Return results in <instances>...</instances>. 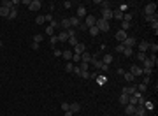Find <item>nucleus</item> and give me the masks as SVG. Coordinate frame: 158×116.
I'll list each match as a JSON object with an SVG mask.
<instances>
[{"label":"nucleus","instance_id":"nucleus-60","mask_svg":"<svg viewBox=\"0 0 158 116\" xmlns=\"http://www.w3.org/2000/svg\"><path fill=\"white\" fill-rule=\"evenodd\" d=\"M125 116H127V114H125Z\"/></svg>","mask_w":158,"mask_h":116},{"label":"nucleus","instance_id":"nucleus-52","mask_svg":"<svg viewBox=\"0 0 158 116\" xmlns=\"http://www.w3.org/2000/svg\"><path fill=\"white\" fill-rule=\"evenodd\" d=\"M39 46H41V44H37V42H32V49H39Z\"/></svg>","mask_w":158,"mask_h":116},{"label":"nucleus","instance_id":"nucleus-26","mask_svg":"<svg viewBox=\"0 0 158 116\" xmlns=\"http://www.w3.org/2000/svg\"><path fill=\"white\" fill-rule=\"evenodd\" d=\"M112 62V55H105L104 58H102V64H105V65H109Z\"/></svg>","mask_w":158,"mask_h":116},{"label":"nucleus","instance_id":"nucleus-29","mask_svg":"<svg viewBox=\"0 0 158 116\" xmlns=\"http://www.w3.org/2000/svg\"><path fill=\"white\" fill-rule=\"evenodd\" d=\"M34 42L41 44V42H42V34H35V35H34Z\"/></svg>","mask_w":158,"mask_h":116},{"label":"nucleus","instance_id":"nucleus-49","mask_svg":"<svg viewBox=\"0 0 158 116\" xmlns=\"http://www.w3.org/2000/svg\"><path fill=\"white\" fill-rule=\"evenodd\" d=\"M58 42V37L56 35H51V44H56Z\"/></svg>","mask_w":158,"mask_h":116},{"label":"nucleus","instance_id":"nucleus-48","mask_svg":"<svg viewBox=\"0 0 158 116\" xmlns=\"http://www.w3.org/2000/svg\"><path fill=\"white\" fill-rule=\"evenodd\" d=\"M79 76H81V77H84V79H88V77H90V72L86 70V72H81Z\"/></svg>","mask_w":158,"mask_h":116},{"label":"nucleus","instance_id":"nucleus-39","mask_svg":"<svg viewBox=\"0 0 158 116\" xmlns=\"http://www.w3.org/2000/svg\"><path fill=\"white\" fill-rule=\"evenodd\" d=\"M155 19H158V18H156V14H153V16H146V21H149V23H153Z\"/></svg>","mask_w":158,"mask_h":116},{"label":"nucleus","instance_id":"nucleus-15","mask_svg":"<svg viewBox=\"0 0 158 116\" xmlns=\"http://www.w3.org/2000/svg\"><path fill=\"white\" fill-rule=\"evenodd\" d=\"M79 111H81L79 102H70V113H79Z\"/></svg>","mask_w":158,"mask_h":116},{"label":"nucleus","instance_id":"nucleus-30","mask_svg":"<svg viewBox=\"0 0 158 116\" xmlns=\"http://www.w3.org/2000/svg\"><path fill=\"white\" fill-rule=\"evenodd\" d=\"M16 16H18V9H11L9 11V19H14Z\"/></svg>","mask_w":158,"mask_h":116},{"label":"nucleus","instance_id":"nucleus-31","mask_svg":"<svg viewBox=\"0 0 158 116\" xmlns=\"http://www.w3.org/2000/svg\"><path fill=\"white\" fill-rule=\"evenodd\" d=\"M77 42H79L77 41V37H69V44L70 46H77Z\"/></svg>","mask_w":158,"mask_h":116},{"label":"nucleus","instance_id":"nucleus-54","mask_svg":"<svg viewBox=\"0 0 158 116\" xmlns=\"http://www.w3.org/2000/svg\"><path fill=\"white\" fill-rule=\"evenodd\" d=\"M55 56H62V51L60 49H55Z\"/></svg>","mask_w":158,"mask_h":116},{"label":"nucleus","instance_id":"nucleus-43","mask_svg":"<svg viewBox=\"0 0 158 116\" xmlns=\"http://www.w3.org/2000/svg\"><path fill=\"white\" fill-rule=\"evenodd\" d=\"M151 27H153V30H155V32H158V19H155V21H153Z\"/></svg>","mask_w":158,"mask_h":116},{"label":"nucleus","instance_id":"nucleus-21","mask_svg":"<svg viewBox=\"0 0 158 116\" xmlns=\"http://www.w3.org/2000/svg\"><path fill=\"white\" fill-rule=\"evenodd\" d=\"M128 97H130V95H125V93H121V95H119V104L127 106V104H128Z\"/></svg>","mask_w":158,"mask_h":116},{"label":"nucleus","instance_id":"nucleus-8","mask_svg":"<svg viewBox=\"0 0 158 116\" xmlns=\"http://www.w3.org/2000/svg\"><path fill=\"white\" fill-rule=\"evenodd\" d=\"M142 65H144L142 69H153V67L156 65V60H149V58H146V60L142 62Z\"/></svg>","mask_w":158,"mask_h":116},{"label":"nucleus","instance_id":"nucleus-6","mask_svg":"<svg viewBox=\"0 0 158 116\" xmlns=\"http://www.w3.org/2000/svg\"><path fill=\"white\" fill-rule=\"evenodd\" d=\"M102 19H105V21H109V19H111L112 18V9L111 7H109V9H102Z\"/></svg>","mask_w":158,"mask_h":116},{"label":"nucleus","instance_id":"nucleus-38","mask_svg":"<svg viewBox=\"0 0 158 116\" xmlns=\"http://www.w3.org/2000/svg\"><path fill=\"white\" fill-rule=\"evenodd\" d=\"M127 9H128V4H121V6H119V9H118V11H121L123 14H125V11H127Z\"/></svg>","mask_w":158,"mask_h":116},{"label":"nucleus","instance_id":"nucleus-40","mask_svg":"<svg viewBox=\"0 0 158 116\" xmlns=\"http://www.w3.org/2000/svg\"><path fill=\"white\" fill-rule=\"evenodd\" d=\"M88 65H90V64H84V62H81V65H79V67H81L83 72H86V70H88Z\"/></svg>","mask_w":158,"mask_h":116},{"label":"nucleus","instance_id":"nucleus-41","mask_svg":"<svg viewBox=\"0 0 158 116\" xmlns=\"http://www.w3.org/2000/svg\"><path fill=\"white\" fill-rule=\"evenodd\" d=\"M62 109L63 111H70V104L69 102H63V104H62Z\"/></svg>","mask_w":158,"mask_h":116},{"label":"nucleus","instance_id":"nucleus-5","mask_svg":"<svg viewBox=\"0 0 158 116\" xmlns=\"http://www.w3.org/2000/svg\"><path fill=\"white\" fill-rule=\"evenodd\" d=\"M135 42H137V39L130 35V37H127V39H125V42H121V44L125 48H132V46H135Z\"/></svg>","mask_w":158,"mask_h":116},{"label":"nucleus","instance_id":"nucleus-20","mask_svg":"<svg viewBox=\"0 0 158 116\" xmlns=\"http://www.w3.org/2000/svg\"><path fill=\"white\" fill-rule=\"evenodd\" d=\"M88 32H90V35H91V37H97V35L100 34V30L97 28V27H90V28H88Z\"/></svg>","mask_w":158,"mask_h":116},{"label":"nucleus","instance_id":"nucleus-7","mask_svg":"<svg viewBox=\"0 0 158 116\" xmlns=\"http://www.w3.org/2000/svg\"><path fill=\"white\" fill-rule=\"evenodd\" d=\"M95 23H97V18L95 16H86V19H84V27H86V28L95 27Z\"/></svg>","mask_w":158,"mask_h":116},{"label":"nucleus","instance_id":"nucleus-51","mask_svg":"<svg viewBox=\"0 0 158 116\" xmlns=\"http://www.w3.org/2000/svg\"><path fill=\"white\" fill-rule=\"evenodd\" d=\"M44 18H46V21H49V23H51V21H53V16H51V14H46V16H44Z\"/></svg>","mask_w":158,"mask_h":116},{"label":"nucleus","instance_id":"nucleus-42","mask_svg":"<svg viewBox=\"0 0 158 116\" xmlns=\"http://www.w3.org/2000/svg\"><path fill=\"white\" fill-rule=\"evenodd\" d=\"M128 28H130V21H123V28L121 30H125V32H127Z\"/></svg>","mask_w":158,"mask_h":116},{"label":"nucleus","instance_id":"nucleus-27","mask_svg":"<svg viewBox=\"0 0 158 116\" xmlns=\"http://www.w3.org/2000/svg\"><path fill=\"white\" fill-rule=\"evenodd\" d=\"M123 77L127 79V83H132V81H134V79H135V77H134V76H132V74H130V72H125V74H123Z\"/></svg>","mask_w":158,"mask_h":116},{"label":"nucleus","instance_id":"nucleus-19","mask_svg":"<svg viewBox=\"0 0 158 116\" xmlns=\"http://www.w3.org/2000/svg\"><path fill=\"white\" fill-rule=\"evenodd\" d=\"M83 16H86V7H84V6H79V7H77V18L81 19Z\"/></svg>","mask_w":158,"mask_h":116},{"label":"nucleus","instance_id":"nucleus-16","mask_svg":"<svg viewBox=\"0 0 158 116\" xmlns=\"http://www.w3.org/2000/svg\"><path fill=\"white\" fill-rule=\"evenodd\" d=\"M56 37H58V42H65V41H69V34H67L65 30H63V32H60Z\"/></svg>","mask_w":158,"mask_h":116},{"label":"nucleus","instance_id":"nucleus-36","mask_svg":"<svg viewBox=\"0 0 158 116\" xmlns=\"http://www.w3.org/2000/svg\"><path fill=\"white\" fill-rule=\"evenodd\" d=\"M137 60L144 62V60H146V53H140V51H139V55H137Z\"/></svg>","mask_w":158,"mask_h":116},{"label":"nucleus","instance_id":"nucleus-18","mask_svg":"<svg viewBox=\"0 0 158 116\" xmlns=\"http://www.w3.org/2000/svg\"><path fill=\"white\" fill-rule=\"evenodd\" d=\"M60 27H62L63 30H69V28H70V21H69V18H63V19L60 21Z\"/></svg>","mask_w":158,"mask_h":116},{"label":"nucleus","instance_id":"nucleus-24","mask_svg":"<svg viewBox=\"0 0 158 116\" xmlns=\"http://www.w3.org/2000/svg\"><path fill=\"white\" fill-rule=\"evenodd\" d=\"M72 55H74V53H70L69 49H65V51H62V56H63L65 60H72Z\"/></svg>","mask_w":158,"mask_h":116},{"label":"nucleus","instance_id":"nucleus-4","mask_svg":"<svg viewBox=\"0 0 158 116\" xmlns=\"http://www.w3.org/2000/svg\"><path fill=\"white\" fill-rule=\"evenodd\" d=\"M41 7H42V2H41V0H30V6H28L30 11H39Z\"/></svg>","mask_w":158,"mask_h":116},{"label":"nucleus","instance_id":"nucleus-23","mask_svg":"<svg viewBox=\"0 0 158 116\" xmlns=\"http://www.w3.org/2000/svg\"><path fill=\"white\" fill-rule=\"evenodd\" d=\"M148 48H149V42L142 41V42H140V46H139V49H140V53H146V51H148Z\"/></svg>","mask_w":158,"mask_h":116},{"label":"nucleus","instance_id":"nucleus-10","mask_svg":"<svg viewBox=\"0 0 158 116\" xmlns=\"http://www.w3.org/2000/svg\"><path fill=\"white\" fill-rule=\"evenodd\" d=\"M135 92H137V85H130L128 88H123V93L125 95H134Z\"/></svg>","mask_w":158,"mask_h":116},{"label":"nucleus","instance_id":"nucleus-11","mask_svg":"<svg viewBox=\"0 0 158 116\" xmlns=\"http://www.w3.org/2000/svg\"><path fill=\"white\" fill-rule=\"evenodd\" d=\"M84 51H86V46L81 44V42H77V46H74V53H76V55H83Z\"/></svg>","mask_w":158,"mask_h":116},{"label":"nucleus","instance_id":"nucleus-55","mask_svg":"<svg viewBox=\"0 0 158 116\" xmlns=\"http://www.w3.org/2000/svg\"><path fill=\"white\" fill-rule=\"evenodd\" d=\"M148 83H149V76H144V83L142 85H148Z\"/></svg>","mask_w":158,"mask_h":116},{"label":"nucleus","instance_id":"nucleus-33","mask_svg":"<svg viewBox=\"0 0 158 116\" xmlns=\"http://www.w3.org/2000/svg\"><path fill=\"white\" fill-rule=\"evenodd\" d=\"M46 34L49 35V37H51V35H55V28H53L51 25H49V27H46Z\"/></svg>","mask_w":158,"mask_h":116},{"label":"nucleus","instance_id":"nucleus-28","mask_svg":"<svg viewBox=\"0 0 158 116\" xmlns=\"http://www.w3.org/2000/svg\"><path fill=\"white\" fill-rule=\"evenodd\" d=\"M123 55H125L127 58H128V56H132V55H134V51H132V48H125V49H123Z\"/></svg>","mask_w":158,"mask_h":116},{"label":"nucleus","instance_id":"nucleus-2","mask_svg":"<svg viewBox=\"0 0 158 116\" xmlns=\"http://www.w3.org/2000/svg\"><path fill=\"white\" fill-rule=\"evenodd\" d=\"M144 14H146V16L156 14V4H148V6L144 7Z\"/></svg>","mask_w":158,"mask_h":116},{"label":"nucleus","instance_id":"nucleus-37","mask_svg":"<svg viewBox=\"0 0 158 116\" xmlns=\"http://www.w3.org/2000/svg\"><path fill=\"white\" fill-rule=\"evenodd\" d=\"M137 92L144 93V92H146V85H137Z\"/></svg>","mask_w":158,"mask_h":116},{"label":"nucleus","instance_id":"nucleus-17","mask_svg":"<svg viewBox=\"0 0 158 116\" xmlns=\"http://www.w3.org/2000/svg\"><path fill=\"white\" fill-rule=\"evenodd\" d=\"M81 62H84V64H90V62H91V55H90L88 51H84V53L81 55Z\"/></svg>","mask_w":158,"mask_h":116},{"label":"nucleus","instance_id":"nucleus-1","mask_svg":"<svg viewBox=\"0 0 158 116\" xmlns=\"http://www.w3.org/2000/svg\"><path fill=\"white\" fill-rule=\"evenodd\" d=\"M95 27L100 30V32H109V21H105V19H102V18H99L97 19V23H95Z\"/></svg>","mask_w":158,"mask_h":116},{"label":"nucleus","instance_id":"nucleus-57","mask_svg":"<svg viewBox=\"0 0 158 116\" xmlns=\"http://www.w3.org/2000/svg\"><path fill=\"white\" fill-rule=\"evenodd\" d=\"M74 113H70V111H65V116H72Z\"/></svg>","mask_w":158,"mask_h":116},{"label":"nucleus","instance_id":"nucleus-13","mask_svg":"<svg viewBox=\"0 0 158 116\" xmlns=\"http://www.w3.org/2000/svg\"><path fill=\"white\" fill-rule=\"evenodd\" d=\"M128 35H127V32L125 30H119V32H116V41L119 42H125V39H127Z\"/></svg>","mask_w":158,"mask_h":116},{"label":"nucleus","instance_id":"nucleus-59","mask_svg":"<svg viewBox=\"0 0 158 116\" xmlns=\"http://www.w3.org/2000/svg\"><path fill=\"white\" fill-rule=\"evenodd\" d=\"M132 116H139V114H132Z\"/></svg>","mask_w":158,"mask_h":116},{"label":"nucleus","instance_id":"nucleus-45","mask_svg":"<svg viewBox=\"0 0 158 116\" xmlns=\"http://www.w3.org/2000/svg\"><path fill=\"white\" fill-rule=\"evenodd\" d=\"M72 60H74V62H81V55H76V53H74V55H72Z\"/></svg>","mask_w":158,"mask_h":116},{"label":"nucleus","instance_id":"nucleus-3","mask_svg":"<svg viewBox=\"0 0 158 116\" xmlns=\"http://www.w3.org/2000/svg\"><path fill=\"white\" fill-rule=\"evenodd\" d=\"M130 74L134 76V77H137V76H142V67H140V65H132V67H130Z\"/></svg>","mask_w":158,"mask_h":116},{"label":"nucleus","instance_id":"nucleus-47","mask_svg":"<svg viewBox=\"0 0 158 116\" xmlns=\"http://www.w3.org/2000/svg\"><path fill=\"white\" fill-rule=\"evenodd\" d=\"M72 4H74V2H63V7H65V9H70Z\"/></svg>","mask_w":158,"mask_h":116},{"label":"nucleus","instance_id":"nucleus-50","mask_svg":"<svg viewBox=\"0 0 158 116\" xmlns=\"http://www.w3.org/2000/svg\"><path fill=\"white\" fill-rule=\"evenodd\" d=\"M65 69L69 70V72H72V69H74V65H72V64H67V67H65Z\"/></svg>","mask_w":158,"mask_h":116},{"label":"nucleus","instance_id":"nucleus-32","mask_svg":"<svg viewBox=\"0 0 158 116\" xmlns=\"http://www.w3.org/2000/svg\"><path fill=\"white\" fill-rule=\"evenodd\" d=\"M148 49H151L153 55H156V51H158V44H149V48H148Z\"/></svg>","mask_w":158,"mask_h":116},{"label":"nucleus","instance_id":"nucleus-58","mask_svg":"<svg viewBox=\"0 0 158 116\" xmlns=\"http://www.w3.org/2000/svg\"><path fill=\"white\" fill-rule=\"evenodd\" d=\"M0 48H2V41H0Z\"/></svg>","mask_w":158,"mask_h":116},{"label":"nucleus","instance_id":"nucleus-34","mask_svg":"<svg viewBox=\"0 0 158 116\" xmlns=\"http://www.w3.org/2000/svg\"><path fill=\"white\" fill-rule=\"evenodd\" d=\"M44 21H46V18H44V16H39V18H35V23H37V25H42Z\"/></svg>","mask_w":158,"mask_h":116},{"label":"nucleus","instance_id":"nucleus-46","mask_svg":"<svg viewBox=\"0 0 158 116\" xmlns=\"http://www.w3.org/2000/svg\"><path fill=\"white\" fill-rule=\"evenodd\" d=\"M49 25H51L53 28H58V27H60V23H58V21H56V19H53V21H51V23H49Z\"/></svg>","mask_w":158,"mask_h":116},{"label":"nucleus","instance_id":"nucleus-9","mask_svg":"<svg viewBox=\"0 0 158 116\" xmlns=\"http://www.w3.org/2000/svg\"><path fill=\"white\" fill-rule=\"evenodd\" d=\"M135 114L146 116V107H144V104H137V106H135Z\"/></svg>","mask_w":158,"mask_h":116},{"label":"nucleus","instance_id":"nucleus-53","mask_svg":"<svg viewBox=\"0 0 158 116\" xmlns=\"http://www.w3.org/2000/svg\"><path fill=\"white\" fill-rule=\"evenodd\" d=\"M79 30H83V32H86L88 28H86V27H84V23H81V25H79Z\"/></svg>","mask_w":158,"mask_h":116},{"label":"nucleus","instance_id":"nucleus-14","mask_svg":"<svg viewBox=\"0 0 158 116\" xmlns=\"http://www.w3.org/2000/svg\"><path fill=\"white\" fill-rule=\"evenodd\" d=\"M125 114H128V116L135 114V106H132V104H127V106H125Z\"/></svg>","mask_w":158,"mask_h":116},{"label":"nucleus","instance_id":"nucleus-25","mask_svg":"<svg viewBox=\"0 0 158 116\" xmlns=\"http://www.w3.org/2000/svg\"><path fill=\"white\" fill-rule=\"evenodd\" d=\"M112 18H116V19H121L123 21V12L116 9V11H112Z\"/></svg>","mask_w":158,"mask_h":116},{"label":"nucleus","instance_id":"nucleus-22","mask_svg":"<svg viewBox=\"0 0 158 116\" xmlns=\"http://www.w3.org/2000/svg\"><path fill=\"white\" fill-rule=\"evenodd\" d=\"M9 11H11V9H7V7L0 6V16H4V18H9Z\"/></svg>","mask_w":158,"mask_h":116},{"label":"nucleus","instance_id":"nucleus-35","mask_svg":"<svg viewBox=\"0 0 158 116\" xmlns=\"http://www.w3.org/2000/svg\"><path fill=\"white\" fill-rule=\"evenodd\" d=\"M72 72H74V74H77V76H79V74H81V72H83V70H81V67H79V65H74V69H72Z\"/></svg>","mask_w":158,"mask_h":116},{"label":"nucleus","instance_id":"nucleus-12","mask_svg":"<svg viewBox=\"0 0 158 116\" xmlns=\"http://www.w3.org/2000/svg\"><path fill=\"white\" fill-rule=\"evenodd\" d=\"M69 21H70V28H77L79 25H81V19L77 16H74V18H69Z\"/></svg>","mask_w":158,"mask_h":116},{"label":"nucleus","instance_id":"nucleus-44","mask_svg":"<svg viewBox=\"0 0 158 116\" xmlns=\"http://www.w3.org/2000/svg\"><path fill=\"white\" fill-rule=\"evenodd\" d=\"M114 49H116L118 53H123V49H125V46H123V44H118V46L114 48Z\"/></svg>","mask_w":158,"mask_h":116},{"label":"nucleus","instance_id":"nucleus-56","mask_svg":"<svg viewBox=\"0 0 158 116\" xmlns=\"http://www.w3.org/2000/svg\"><path fill=\"white\" fill-rule=\"evenodd\" d=\"M100 70H104V72H105V70H109V65H105V64H104V65H102V69H100Z\"/></svg>","mask_w":158,"mask_h":116}]
</instances>
